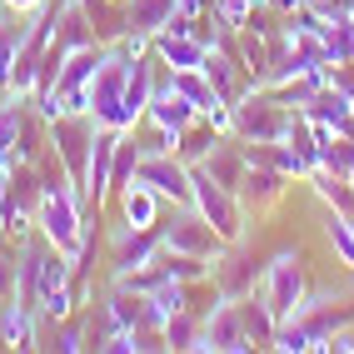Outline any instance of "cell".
Instances as JSON below:
<instances>
[{
  "label": "cell",
  "instance_id": "obj_26",
  "mask_svg": "<svg viewBox=\"0 0 354 354\" xmlns=\"http://www.w3.org/2000/svg\"><path fill=\"white\" fill-rule=\"evenodd\" d=\"M165 339H170V349H195V339H200V324L190 319V310H180V315H170V319H165Z\"/></svg>",
  "mask_w": 354,
  "mask_h": 354
},
{
  "label": "cell",
  "instance_id": "obj_33",
  "mask_svg": "<svg viewBox=\"0 0 354 354\" xmlns=\"http://www.w3.org/2000/svg\"><path fill=\"white\" fill-rule=\"evenodd\" d=\"M55 349H65V354H75V349H85V335H80V329H60V339H55Z\"/></svg>",
  "mask_w": 354,
  "mask_h": 354
},
{
  "label": "cell",
  "instance_id": "obj_7",
  "mask_svg": "<svg viewBox=\"0 0 354 354\" xmlns=\"http://www.w3.org/2000/svg\"><path fill=\"white\" fill-rule=\"evenodd\" d=\"M195 349H225V354H234V349H254V339L245 335V324H240V304L220 295V304H215V310H209V319L200 324Z\"/></svg>",
  "mask_w": 354,
  "mask_h": 354
},
{
  "label": "cell",
  "instance_id": "obj_9",
  "mask_svg": "<svg viewBox=\"0 0 354 354\" xmlns=\"http://www.w3.org/2000/svg\"><path fill=\"white\" fill-rule=\"evenodd\" d=\"M234 130H240L250 145H274V140L290 135V120H285V110H279V105L250 95V100L234 105Z\"/></svg>",
  "mask_w": 354,
  "mask_h": 354
},
{
  "label": "cell",
  "instance_id": "obj_19",
  "mask_svg": "<svg viewBox=\"0 0 354 354\" xmlns=\"http://www.w3.org/2000/svg\"><path fill=\"white\" fill-rule=\"evenodd\" d=\"M310 180H315V190H319V200H324L329 209H339V215L354 220V180H349V175H329L324 165H315Z\"/></svg>",
  "mask_w": 354,
  "mask_h": 354
},
{
  "label": "cell",
  "instance_id": "obj_31",
  "mask_svg": "<svg viewBox=\"0 0 354 354\" xmlns=\"http://www.w3.org/2000/svg\"><path fill=\"white\" fill-rule=\"evenodd\" d=\"M10 290H15V265H10V254L0 250V299H6Z\"/></svg>",
  "mask_w": 354,
  "mask_h": 354
},
{
  "label": "cell",
  "instance_id": "obj_29",
  "mask_svg": "<svg viewBox=\"0 0 354 354\" xmlns=\"http://www.w3.org/2000/svg\"><path fill=\"white\" fill-rule=\"evenodd\" d=\"M200 70L209 75V85H215L220 95H225V100L234 105V80H230V60H225V55H205V65H200Z\"/></svg>",
  "mask_w": 354,
  "mask_h": 354
},
{
  "label": "cell",
  "instance_id": "obj_32",
  "mask_svg": "<svg viewBox=\"0 0 354 354\" xmlns=\"http://www.w3.org/2000/svg\"><path fill=\"white\" fill-rule=\"evenodd\" d=\"M319 349H329V354H349L354 349V335H344V329H335V335H329Z\"/></svg>",
  "mask_w": 354,
  "mask_h": 354
},
{
  "label": "cell",
  "instance_id": "obj_3",
  "mask_svg": "<svg viewBox=\"0 0 354 354\" xmlns=\"http://www.w3.org/2000/svg\"><path fill=\"white\" fill-rule=\"evenodd\" d=\"M130 60L135 55H125V50H105L95 80H90V115H95V125H105V130H130V120H125Z\"/></svg>",
  "mask_w": 354,
  "mask_h": 354
},
{
  "label": "cell",
  "instance_id": "obj_18",
  "mask_svg": "<svg viewBox=\"0 0 354 354\" xmlns=\"http://www.w3.org/2000/svg\"><path fill=\"white\" fill-rule=\"evenodd\" d=\"M185 304H190V299H185V285H180V279H160V285L145 295V324L165 329V319L180 315Z\"/></svg>",
  "mask_w": 354,
  "mask_h": 354
},
{
  "label": "cell",
  "instance_id": "obj_25",
  "mask_svg": "<svg viewBox=\"0 0 354 354\" xmlns=\"http://www.w3.org/2000/svg\"><path fill=\"white\" fill-rule=\"evenodd\" d=\"M324 234H329V245H335V254H339L344 265L354 270V220H349V215H339V209H335V215L324 220Z\"/></svg>",
  "mask_w": 354,
  "mask_h": 354
},
{
  "label": "cell",
  "instance_id": "obj_27",
  "mask_svg": "<svg viewBox=\"0 0 354 354\" xmlns=\"http://www.w3.org/2000/svg\"><path fill=\"white\" fill-rule=\"evenodd\" d=\"M160 270L170 274V279H180V285H190V279H200V274H205V259H195V254H170V250H165Z\"/></svg>",
  "mask_w": 354,
  "mask_h": 354
},
{
  "label": "cell",
  "instance_id": "obj_10",
  "mask_svg": "<svg viewBox=\"0 0 354 354\" xmlns=\"http://www.w3.org/2000/svg\"><path fill=\"white\" fill-rule=\"evenodd\" d=\"M220 245H225V240L200 220V209H195V215H180L175 225H165V234H160V250H170V254H195V259H215Z\"/></svg>",
  "mask_w": 354,
  "mask_h": 354
},
{
  "label": "cell",
  "instance_id": "obj_13",
  "mask_svg": "<svg viewBox=\"0 0 354 354\" xmlns=\"http://www.w3.org/2000/svg\"><path fill=\"white\" fill-rule=\"evenodd\" d=\"M120 215H125V225H135V230H155L160 195L150 190L145 180H125V185H120Z\"/></svg>",
  "mask_w": 354,
  "mask_h": 354
},
{
  "label": "cell",
  "instance_id": "obj_16",
  "mask_svg": "<svg viewBox=\"0 0 354 354\" xmlns=\"http://www.w3.org/2000/svg\"><path fill=\"white\" fill-rule=\"evenodd\" d=\"M145 115H150L160 130H185V125H195V115H200V110H195L190 100H180L175 90H165V85H160L155 95H150V110H145Z\"/></svg>",
  "mask_w": 354,
  "mask_h": 354
},
{
  "label": "cell",
  "instance_id": "obj_21",
  "mask_svg": "<svg viewBox=\"0 0 354 354\" xmlns=\"http://www.w3.org/2000/svg\"><path fill=\"white\" fill-rule=\"evenodd\" d=\"M200 165H205V170L225 185V190L240 195V185H245V155H234L230 145H220V140H215V145H209V155H205Z\"/></svg>",
  "mask_w": 354,
  "mask_h": 354
},
{
  "label": "cell",
  "instance_id": "obj_1",
  "mask_svg": "<svg viewBox=\"0 0 354 354\" xmlns=\"http://www.w3.org/2000/svg\"><path fill=\"white\" fill-rule=\"evenodd\" d=\"M35 225L45 234V245H55V250H75L80 245V234H85V220H80V200L75 190H70V180H50V185H40V205H35Z\"/></svg>",
  "mask_w": 354,
  "mask_h": 354
},
{
  "label": "cell",
  "instance_id": "obj_4",
  "mask_svg": "<svg viewBox=\"0 0 354 354\" xmlns=\"http://www.w3.org/2000/svg\"><path fill=\"white\" fill-rule=\"evenodd\" d=\"M259 295L270 299V310H274L279 324H290V319L304 315V270H299V254L295 250H285V254L270 259L265 279H259Z\"/></svg>",
  "mask_w": 354,
  "mask_h": 354
},
{
  "label": "cell",
  "instance_id": "obj_14",
  "mask_svg": "<svg viewBox=\"0 0 354 354\" xmlns=\"http://www.w3.org/2000/svg\"><path fill=\"white\" fill-rule=\"evenodd\" d=\"M155 50H160V60L170 65V70H200L205 55H209V45L195 40V35H170V30H160V35H155Z\"/></svg>",
  "mask_w": 354,
  "mask_h": 354
},
{
  "label": "cell",
  "instance_id": "obj_24",
  "mask_svg": "<svg viewBox=\"0 0 354 354\" xmlns=\"http://www.w3.org/2000/svg\"><path fill=\"white\" fill-rule=\"evenodd\" d=\"M240 190H245L254 205H270L285 185H279V170H254V165H245V185H240Z\"/></svg>",
  "mask_w": 354,
  "mask_h": 354
},
{
  "label": "cell",
  "instance_id": "obj_12",
  "mask_svg": "<svg viewBox=\"0 0 354 354\" xmlns=\"http://www.w3.org/2000/svg\"><path fill=\"white\" fill-rule=\"evenodd\" d=\"M165 90H175L180 100H190L200 115H209L215 105H225V95L215 85H209V75L205 70H170V80H165Z\"/></svg>",
  "mask_w": 354,
  "mask_h": 354
},
{
  "label": "cell",
  "instance_id": "obj_6",
  "mask_svg": "<svg viewBox=\"0 0 354 354\" xmlns=\"http://www.w3.org/2000/svg\"><path fill=\"white\" fill-rule=\"evenodd\" d=\"M95 115H55V145H60V160L70 180L85 190V165H90V145H95Z\"/></svg>",
  "mask_w": 354,
  "mask_h": 354
},
{
  "label": "cell",
  "instance_id": "obj_15",
  "mask_svg": "<svg viewBox=\"0 0 354 354\" xmlns=\"http://www.w3.org/2000/svg\"><path fill=\"white\" fill-rule=\"evenodd\" d=\"M234 304H240V324H245V335H250L254 344H270V339H274V329H279V319H274V310H270V299L250 290V295H240Z\"/></svg>",
  "mask_w": 354,
  "mask_h": 354
},
{
  "label": "cell",
  "instance_id": "obj_20",
  "mask_svg": "<svg viewBox=\"0 0 354 354\" xmlns=\"http://www.w3.org/2000/svg\"><path fill=\"white\" fill-rule=\"evenodd\" d=\"M170 15H175V0H130V20H125V30H140V35H160L165 26H170Z\"/></svg>",
  "mask_w": 354,
  "mask_h": 354
},
{
  "label": "cell",
  "instance_id": "obj_11",
  "mask_svg": "<svg viewBox=\"0 0 354 354\" xmlns=\"http://www.w3.org/2000/svg\"><path fill=\"white\" fill-rule=\"evenodd\" d=\"M120 140L125 130H95V145H90V165H85V195L105 200L115 190V165H120Z\"/></svg>",
  "mask_w": 354,
  "mask_h": 354
},
{
  "label": "cell",
  "instance_id": "obj_8",
  "mask_svg": "<svg viewBox=\"0 0 354 354\" xmlns=\"http://www.w3.org/2000/svg\"><path fill=\"white\" fill-rule=\"evenodd\" d=\"M110 270H115V279L120 274H135V270H150L155 259H160V234H150V230H135V225H120L110 234Z\"/></svg>",
  "mask_w": 354,
  "mask_h": 354
},
{
  "label": "cell",
  "instance_id": "obj_35",
  "mask_svg": "<svg viewBox=\"0 0 354 354\" xmlns=\"http://www.w3.org/2000/svg\"><path fill=\"white\" fill-rule=\"evenodd\" d=\"M270 6H274V10H285V15H295V10L310 6V0H270Z\"/></svg>",
  "mask_w": 354,
  "mask_h": 354
},
{
  "label": "cell",
  "instance_id": "obj_23",
  "mask_svg": "<svg viewBox=\"0 0 354 354\" xmlns=\"http://www.w3.org/2000/svg\"><path fill=\"white\" fill-rule=\"evenodd\" d=\"M324 50H329V65H354V15L329 20V30H324Z\"/></svg>",
  "mask_w": 354,
  "mask_h": 354
},
{
  "label": "cell",
  "instance_id": "obj_22",
  "mask_svg": "<svg viewBox=\"0 0 354 354\" xmlns=\"http://www.w3.org/2000/svg\"><path fill=\"white\" fill-rule=\"evenodd\" d=\"M26 310H30L26 299H15V304L0 310V344H15V349H30L35 344V324H30Z\"/></svg>",
  "mask_w": 354,
  "mask_h": 354
},
{
  "label": "cell",
  "instance_id": "obj_17",
  "mask_svg": "<svg viewBox=\"0 0 354 354\" xmlns=\"http://www.w3.org/2000/svg\"><path fill=\"white\" fill-rule=\"evenodd\" d=\"M150 95H155V70H150L145 55H135L130 60V80H125V120L130 125L150 110Z\"/></svg>",
  "mask_w": 354,
  "mask_h": 354
},
{
  "label": "cell",
  "instance_id": "obj_34",
  "mask_svg": "<svg viewBox=\"0 0 354 354\" xmlns=\"http://www.w3.org/2000/svg\"><path fill=\"white\" fill-rule=\"evenodd\" d=\"M0 6H6V10H40L45 0H0Z\"/></svg>",
  "mask_w": 354,
  "mask_h": 354
},
{
  "label": "cell",
  "instance_id": "obj_2",
  "mask_svg": "<svg viewBox=\"0 0 354 354\" xmlns=\"http://www.w3.org/2000/svg\"><path fill=\"white\" fill-rule=\"evenodd\" d=\"M190 185H195V209H200V220L220 234L225 245H240V234H245V215H240V195L225 190V185L205 170V165H190Z\"/></svg>",
  "mask_w": 354,
  "mask_h": 354
},
{
  "label": "cell",
  "instance_id": "obj_5",
  "mask_svg": "<svg viewBox=\"0 0 354 354\" xmlns=\"http://www.w3.org/2000/svg\"><path fill=\"white\" fill-rule=\"evenodd\" d=\"M135 180H145L160 200H175V205H190L195 200V185H190V165L175 160L170 150H145L135 165Z\"/></svg>",
  "mask_w": 354,
  "mask_h": 354
},
{
  "label": "cell",
  "instance_id": "obj_30",
  "mask_svg": "<svg viewBox=\"0 0 354 354\" xmlns=\"http://www.w3.org/2000/svg\"><path fill=\"white\" fill-rule=\"evenodd\" d=\"M70 304H75V295H70V290L60 285V290H50V295H45V299L35 304V310H40L45 319H65V315H70Z\"/></svg>",
  "mask_w": 354,
  "mask_h": 354
},
{
  "label": "cell",
  "instance_id": "obj_36",
  "mask_svg": "<svg viewBox=\"0 0 354 354\" xmlns=\"http://www.w3.org/2000/svg\"><path fill=\"white\" fill-rule=\"evenodd\" d=\"M349 180H354V175H349Z\"/></svg>",
  "mask_w": 354,
  "mask_h": 354
},
{
  "label": "cell",
  "instance_id": "obj_28",
  "mask_svg": "<svg viewBox=\"0 0 354 354\" xmlns=\"http://www.w3.org/2000/svg\"><path fill=\"white\" fill-rule=\"evenodd\" d=\"M15 135H20V105L0 110V165H15Z\"/></svg>",
  "mask_w": 354,
  "mask_h": 354
}]
</instances>
